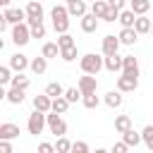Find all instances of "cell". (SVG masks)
<instances>
[{
    "mask_svg": "<svg viewBox=\"0 0 153 153\" xmlns=\"http://www.w3.org/2000/svg\"><path fill=\"white\" fill-rule=\"evenodd\" d=\"M50 17H53V29L57 31V33H67L69 31V10L65 7V5H55L53 10H50Z\"/></svg>",
    "mask_w": 153,
    "mask_h": 153,
    "instance_id": "6da1fadb",
    "label": "cell"
},
{
    "mask_svg": "<svg viewBox=\"0 0 153 153\" xmlns=\"http://www.w3.org/2000/svg\"><path fill=\"white\" fill-rule=\"evenodd\" d=\"M79 65H81V72H84V74H93V76H96V74L105 67V60L98 57L96 53H86V55H81Z\"/></svg>",
    "mask_w": 153,
    "mask_h": 153,
    "instance_id": "7a4b0ae2",
    "label": "cell"
},
{
    "mask_svg": "<svg viewBox=\"0 0 153 153\" xmlns=\"http://www.w3.org/2000/svg\"><path fill=\"white\" fill-rule=\"evenodd\" d=\"M48 124V117H45V112H41V110H33L31 115H29V134H33V136H38V134H43V127Z\"/></svg>",
    "mask_w": 153,
    "mask_h": 153,
    "instance_id": "3957f363",
    "label": "cell"
},
{
    "mask_svg": "<svg viewBox=\"0 0 153 153\" xmlns=\"http://www.w3.org/2000/svg\"><path fill=\"white\" fill-rule=\"evenodd\" d=\"M45 117H48V129H50L55 136H65V134H67V122H65L57 112H50V115L45 112Z\"/></svg>",
    "mask_w": 153,
    "mask_h": 153,
    "instance_id": "277c9868",
    "label": "cell"
},
{
    "mask_svg": "<svg viewBox=\"0 0 153 153\" xmlns=\"http://www.w3.org/2000/svg\"><path fill=\"white\" fill-rule=\"evenodd\" d=\"M12 41H14L17 45H26V43L31 41V26H26V24H14V29H12Z\"/></svg>",
    "mask_w": 153,
    "mask_h": 153,
    "instance_id": "5b68a950",
    "label": "cell"
},
{
    "mask_svg": "<svg viewBox=\"0 0 153 153\" xmlns=\"http://www.w3.org/2000/svg\"><path fill=\"white\" fill-rule=\"evenodd\" d=\"M136 86H139V76H129V74L117 76V91L129 93V91H136Z\"/></svg>",
    "mask_w": 153,
    "mask_h": 153,
    "instance_id": "8992f818",
    "label": "cell"
},
{
    "mask_svg": "<svg viewBox=\"0 0 153 153\" xmlns=\"http://www.w3.org/2000/svg\"><path fill=\"white\" fill-rule=\"evenodd\" d=\"M122 74L139 76V60H136L134 55H124V57H122Z\"/></svg>",
    "mask_w": 153,
    "mask_h": 153,
    "instance_id": "52a82bcc",
    "label": "cell"
},
{
    "mask_svg": "<svg viewBox=\"0 0 153 153\" xmlns=\"http://www.w3.org/2000/svg\"><path fill=\"white\" fill-rule=\"evenodd\" d=\"M2 17H5V22H7V24H22V19H26V10H19V7H7Z\"/></svg>",
    "mask_w": 153,
    "mask_h": 153,
    "instance_id": "ba28073f",
    "label": "cell"
},
{
    "mask_svg": "<svg viewBox=\"0 0 153 153\" xmlns=\"http://www.w3.org/2000/svg\"><path fill=\"white\" fill-rule=\"evenodd\" d=\"M117 48H120V36L108 33V36L103 38V55H105V57H108V55H115Z\"/></svg>",
    "mask_w": 153,
    "mask_h": 153,
    "instance_id": "9c48e42d",
    "label": "cell"
},
{
    "mask_svg": "<svg viewBox=\"0 0 153 153\" xmlns=\"http://www.w3.org/2000/svg\"><path fill=\"white\" fill-rule=\"evenodd\" d=\"M79 91L81 93H96V88H98V81H96V76L93 74H86V76H81L79 79Z\"/></svg>",
    "mask_w": 153,
    "mask_h": 153,
    "instance_id": "30bf717a",
    "label": "cell"
},
{
    "mask_svg": "<svg viewBox=\"0 0 153 153\" xmlns=\"http://www.w3.org/2000/svg\"><path fill=\"white\" fill-rule=\"evenodd\" d=\"M33 110L50 112V110H53V98H50L48 93H43V96H33Z\"/></svg>",
    "mask_w": 153,
    "mask_h": 153,
    "instance_id": "8fae6325",
    "label": "cell"
},
{
    "mask_svg": "<svg viewBox=\"0 0 153 153\" xmlns=\"http://www.w3.org/2000/svg\"><path fill=\"white\" fill-rule=\"evenodd\" d=\"M26 19H43V5H41V0H29V5H26Z\"/></svg>",
    "mask_w": 153,
    "mask_h": 153,
    "instance_id": "7c38bea8",
    "label": "cell"
},
{
    "mask_svg": "<svg viewBox=\"0 0 153 153\" xmlns=\"http://www.w3.org/2000/svg\"><path fill=\"white\" fill-rule=\"evenodd\" d=\"M136 17H139V14H136L134 10H122L117 22L122 24V29H134V24H136Z\"/></svg>",
    "mask_w": 153,
    "mask_h": 153,
    "instance_id": "4fadbf2b",
    "label": "cell"
},
{
    "mask_svg": "<svg viewBox=\"0 0 153 153\" xmlns=\"http://www.w3.org/2000/svg\"><path fill=\"white\" fill-rule=\"evenodd\" d=\"M10 67H12L14 72H24L26 67H31V62L26 60V55H22V53H14V55L10 57Z\"/></svg>",
    "mask_w": 153,
    "mask_h": 153,
    "instance_id": "5bb4252c",
    "label": "cell"
},
{
    "mask_svg": "<svg viewBox=\"0 0 153 153\" xmlns=\"http://www.w3.org/2000/svg\"><path fill=\"white\" fill-rule=\"evenodd\" d=\"M17 136H19V127H17V124H12V122L0 124V139L12 141V139H17Z\"/></svg>",
    "mask_w": 153,
    "mask_h": 153,
    "instance_id": "9a60e30c",
    "label": "cell"
},
{
    "mask_svg": "<svg viewBox=\"0 0 153 153\" xmlns=\"http://www.w3.org/2000/svg\"><path fill=\"white\" fill-rule=\"evenodd\" d=\"M96 29H98V17L91 14V12L84 14V17H81V31H84V33H93Z\"/></svg>",
    "mask_w": 153,
    "mask_h": 153,
    "instance_id": "2e32d148",
    "label": "cell"
},
{
    "mask_svg": "<svg viewBox=\"0 0 153 153\" xmlns=\"http://www.w3.org/2000/svg\"><path fill=\"white\" fill-rule=\"evenodd\" d=\"M67 10H69V14L72 17H84V14H88L86 12V0H74V2H67Z\"/></svg>",
    "mask_w": 153,
    "mask_h": 153,
    "instance_id": "e0dca14e",
    "label": "cell"
},
{
    "mask_svg": "<svg viewBox=\"0 0 153 153\" xmlns=\"http://www.w3.org/2000/svg\"><path fill=\"white\" fill-rule=\"evenodd\" d=\"M151 26H153V22H151L146 14H139V17H136V24H134L136 33H151Z\"/></svg>",
    "mask_w": 153,
    "mask_h": 153,
    "instance_id": "ac0fdd59",
    "label": "cell"
},
{
    "mask_svg": "<svg viewBox=\"0 0 153 153\" xmlns=\"http://www.w3.org/2000/svg\"><path fill=\"white\" fill-rule=\"evenodd\" d=\"M29 26H31V38H43L45 36V26H43V19H26Z\"/></svg>",
    "mask_w": 153,
    "mask_h": 153,
    "instance_id": "d6986e66",
    "label": "cell"
},
{
    "mask_svg": "<svg viewBox=\"0 0 153 153\" xmlns=\"http://www.w3.org/2000/svg\"><path fill=\"white\" fill-rule=\"evenodd\" d=\"M136 38H139L136 29H122V31H120V43H122V45H134Z\"/></svg>",
    "mask_w": 153,
    "mask_h": 153,
    "instance_id": "ffe728a7",
    "label": "cell"
},
{
    "mask_svg": "<svg viewBox=\"0 0 153 153\" xmlns=\"http://www.w3.org/2000/svg\"><path fill=\"white\" fill-rule=\"evenodd\" d=\"M108 10H110V5H108V0H96V2H91V14H96L98 19H103Z\"/></svg>",
    "mask_w": 153,
    "mask_h": 153,
    "instance_id": "44dd1931",
    "label": "cell"
},
{
    "mask_svg": "<svg viewBox=\"0 0 153 153\" xmlns=\"http://www.w3.org/2000/svg\"><path fill=\"white\" fill-rule=\"evenodd\" d=\"M105 69L108 72H122V57L115 53V55H108L105 57Z\"/></svg>",
    "mask_w": 153,
    "mask_h": 153,
    "instance_id": "7402d4cb",
    "label": "cell"
},
{
    "mask_svg": "<svg viewBox=\"0 0 153 153\" xmlns=\"http://www.w3.org/2000/svg\"><path fill=\"white\" fill-rule=\"evenodd\" d=\"M115 129H117L120 134L129 131V129H131V117H129V115H117V117H115Z\"/></svg>",
    "mask_w": 153,
    "mask_h": 153,
    "instance_id": "603a6c76",
    "label": "cell"
},
{
    "mask_svg": "<svg viewBox=\"0 0 153 153\" xmlns=\"http://www.w3.org/2000/svg\"><path fill=\"white\" fill-rule=\"evenodd\" d=\"M5 98H7V100H10L12 105H22V103H24V91H22V88H14V86H12V88H10L7 93H5Z\"/></svg>",
    "mask_w": 153,
    "mask_h": 153,
    "instance_id": "cb8c5ba5",
    "label": "cell"
},
{
    "mask_svg": "<svg viewBox=\"0 0 153 153\" xmlns=\"http://www.w3.org/2000/svg\"><path fill=\"white\" fill-rule=\"evenodd\" d=\"M105 105L108 108H120L122 105V91H108L105 93Z\"/></svg>",
    "mask_w": 153,
    "mask_h": 153,
    "instance_id": "d4e9b609",
    "label": "cell"
},
{
    "mask_svg": "<svg viewBox=\"0 0 153 153\" xmlns=\"http://www.w3.org/2000/svg\"><path fill=\"white\" fill-rule=\"evenodd\" d=\"M122 141H124V143H127V146L131 148V146H139V143H141L143 139H141V134H139V131L129 129V131H124V134H122Z\"/></svg>",
    "mask_w": 153,
    "mask_h": 153,
    "instance_id": "484cf974",
    "label": "cell"
},
{
    "mask_svg": "<svg viewBox=\"0 0 153 153\" xmlns=\"http://www.w3.org/2000/svg\"><path fill=\"white\" fill-rule=\"evenodd\" d=\"M62 50H60V45L57 43H43V50H41V55L43 57H48V60H53V57H57Z\"/></svg>",
    "mask_w": 153,
    "mask_h": 153,
    "instance_id": "4316f807",
    "label": "cell"
},
{
    "mask_svg": "<svg viewBox=\"0 0 153 153\" xmlns=\"http://www.w3.org/2000/svg\"><path fill=\"white\" fill-rule=\"evenodd\" d=\"M45 69H48V57L41 55V57H33V60H31V72H33V74H43Z\"/></svg>",
    "mask_w": 153,
    "mask_h": 153,
    "instance_id": "83f0119b",
    "label": "cell"
},
{
    "mask_svg": "<svg viewBox=\"0 0 153 153\" xmlns=\"http://www.w3.org/2000/svg\"><path fill=\"white\" fill-rule=\"evenodd\" d=\"M10 84H12L14 88H22V91H26V88L31 86V81H29V76H24L22 72H17V74L12 76V81H10Z\"/></svg>",
    "mask_w": 153,
    "mask_h": 153,
    "instance_id": "f1b7e54d",
    "label": "cell"
},
{
    "mask_svg": "<svg viewBox=\"0 0 153 153\" xmlns=\"http://www.w3.org/2000/svg\"><path fill=\"white\" fill-rule=\"evenodd\" d=\"M72 103L65 98V96H60V98H53V110L50 112H57V115H62V112H67V108H69Z\"/></svg>",
    "mask_w": 153,
    "mask_h": 153,
    "instance_id": "f546056e",
    "label": "cell"
},
{
    "mask_svg": "<svg viewBox=\"0 0 153 153\" xmlns=\"http://www.w3.org/2000/svg\"><path fill=\"white\" fill-rule=\"evenodd\" d=\"M151 7V0H129V10H134L136 14H146Z\"/></svg>",
    "mask_w": 153,
    "mask_h": 153,
    "instance_id": "4dcf8cb0",
    "label": "cell"
},
{
    "mask_svg": "<svg viewBox=\"0 0 153 153\" xmlns=\"http://www.w3.org/2000/svg\"><path fill=\"white\" fill-rule=\"evenodd\" d=\"M45 93H48L50 98H60V96H65V88H62V84H57V81H50V84L45 86Z\"/></svg>",
    "mask_w": 153,
    "mask_h": 153,
    "instance_id": "1f68e13d",
    "label": "cell"
},
{
    "mask_svg": "<svg viewBox=\"0 0 153 153\" xmlns=\"http://www.w3.org/2000/svg\"><path fill=\"white\" fill-rule=\"evenodd\" d=\"M55 151H57V153H72V141H69L67 136H57Z\"/></svg>",
    "mask_w": 153,
    "mask_h": 153,
    "instance_id": "d6a6232c",
    "label": "cell"
},
{
    "mask_svg": "<svg viewBox=\"0 0 153 153\" xmlns=\"http://www.w3.org/2000/svg\"><path fill=\"white\" fill-rule=\"evenodd\" d=\"M141 139H143V143L148 146V151H153V124H146V127L141 129Z\"/></svg>",
    "mask_w": 153,
    "mask_h": 153,
    "instance_id": "836d02e7",
    "label": "cell"
},
{
    "mask_svg": "<svg viewBox=\"0 0 153 153\" xmlns=\"http://www.w3.org/2000/svg\"><path fill=\"white\" fill-rule=\"evenodd\" d=\"M81 103H84V108H88V110H93V108H98V103H100V98H98L96 93H84V98H81Z\"/></svg>",
    "mask_w": 153,
    "mask_h": 153,
    "instance_id": "e575fe53",
    "label": "cell"
},
{
    "mask_svg": "<svg viewBox=\"0 0 153 153\" xmlns=\"http://www.w3.org/2000/svg\"><path fill=\"white\" fill-rule=\"evenodd\" d=\"M57 45H60V50H62V48H72V45H76V43H74V38H72L69 33H60Z\"/></svg>",
    "mask_w": 153,
    "mask_h": 153,
    "instance_id": "d590c367",
    "label": "cell"
},
{
    "mask_svg": "<svg viewBox=\"0 0 153 153\" xmlns=\"http://www.w3.org/2000/svg\"><path fill=\"white\" fill-rule=\"evenodd\" d=\"M60 57H62L65 62H72V60H76V45H72V48H62Z\"/></svg>",
    "mask_w": 153,
    "mask_h": 153,
    "instance_id": "8d00e7d4",
    "label": "cell"
},
{
    "mask_svg": "<svg viewBox=\"0 0 153 153\" xmlns=\"http://www.w3.org/2000/svg\"><path fill=\"white\" fill-rule=\"evenodd\" d=\"M65 98H67L69 103H76L79 98H84V93H81L79 86H76V88H67V91H65Z\"/></svg>",
    "mask_w": 153,
    "mask_h": 153,
    "instance_id": "74e56055",
    "label": "cell"
},
{
    "mask_svg": "<svg viewBox=\"0 0 153 153\" xmlns=\"http://www.w3.org/2000/svg\"><path fill=\"white\" fill-rule=\"evenodd\" d=\"M12 81V67H0V84H10Z\"/></svg>",
    "mask_w": 153,
    "mask_h": 153,
    "instance_id": "f35d334b",
    "label": "cell"
},
{
    "mask_svg": "<svg viewBox=\"0 0 153 153\" xmlns=\"http://www.w3.org/2000/svg\"><path fill=\"white\" fill-rule=\"evenodd\" d=\"M72 153H91V151H88V143L86 141H74L72 143Z\"/></svg>",
    "mask_w": 153,
    "mask_h": 153,
    "instance_id": "ab89813d",
    "label": "cell"
},
{
    "mask_svg": "<svg viewBox=\"0 0 153 153\" xmlns=\"http://www.w3.org/2000/svg\"><path fill=\"white\" fill-rule=\"evenodd\" d=\"M38 153H57V151H55V143L43 141V143H38Z\"/></svg>",
    "mask_w": 153,
    "mask_h": 153,
    "instance_id": "60d3db41",
    "label": "cell"
},
{
    "mask_svg": "<svg viewBox=\"0 0 153 153\" xmlns=\"http://www.w3.org/2000/svg\"><path fill=\"white\" fill-rule=\"evenodd\" d=\"M129 151V146L124 143V141H117V143H112V148H110V153H127Z\"/></svg>",
    "mask_w": 153,
    "mask_h": 153,
    "instance_id": "b9f144b4",
    "label": "cell"
},
{
    "mask_svg": "<svg viewBox=\"0 0 153 153\" xmlns=\"http://www.w3.org/2000/svg\"><path fill=\"white\" fill-rule=\"evenodd\" d=\"M103 19H105V22H115V19H120V12H117V10H112V7H110V10H108V12H105V17H103Z\"/></svg>",
    "mask_w": 153,
    "mask_h": 153,
    "instance_id": "7bdbcfd3",
    "label": "cell"
},
{
    "mask_svg": "<svg viewBox=\"0 0 153 153\" xmlns=\"http://www.w3.org/2000/svg\"><path fill=\"white\" fill-rule=\"evenodd\" d=\"M124 2H127V0H108V5H110L112 10H117V12H122V7H124Z\"/></svg>",
    "mask_w": 153,
    "mask_h": 153,
    "instance_id": "ee69618b",
    "label": "cell"
},
{
    "mask_svg": "<svg viewBox=\"0 0 153 153\" xmlns=\"http://www.w3.org/2000/svg\"><path fill=\"white\" fill-rule=\"evenodd\" d=\"M0 153H12V143L5 141V139H0Z\"/></svg>",
    "mask_w": 153,
    "mask_h": 153,
    "instance_id": "f6af8a7d",
    "label": "cell"
},
{
    "mask_svg": "<svg viewBox=\"0 0 153 153\" xmlns=\"http://www.w3.org/2000/svg\"><path fill=\"white\" fill-rule=\"evenodd\" d=\"M93 153H110V151H105V148H96Z\"/></svg>",
    "mask_w": 153,
    "mask_h": 153,
    "instance_id": "bcb514c9",
    "label": "cell"
},
{
    "mask_svg": "<svg viewBox=\"0 0 153 153\" xmlns=\"http://www.w3.org/2000/svg\"><path fill=\"white\" fill-rule=\"evenodd\" d=\"M0 5H2V7H7V5H10V0H0Z\"/></svg>",
    "mask_w": 153,
    "mask_h": 153,
    "instance_id": "7dc6e473",
    "label": "cell"
},
{
    "mask_svg": "<svg viewBox=\"0 0 153 153\" xmlns=\"http://www.w3.org/2000/svg\"><path fill=\"white\" fill-rule=\"evenodd\" d=\"M86 2H96V0H86Z\"/></svg>",
    "mask_w": 153,
    "mask_h": 153,
    "instance_id": "c3c4849f",
    "label": "cell"
},
{
    "mask_svg": "<svg viewBox=\"0 0 153 153\" xmlns=\"http://www.w3.org/2000/svg\"><path fill=\"white\" fill-rule=\"evenodd\" d=\"M67 2H74V0H67Z\"/></svg>",
    "mask_w": 153,
    "mask_h": 153,
    "instance_id": "681fc988",
    "label": "cell"
},
{
    "mask_svg": "<svg viewBox=\"0 0 153 153\" xmlns=\"http://www.w3.org/2000/svg\"><path fill=\"white\" fill-rule=\"evenodd\" d=\"M151 33H153V26H151Z\"/></svg>",
    "mask_w": 153,
    "mask_h": 153,
    "instance_id": "f907efd6",
    "label": "cell"
}]
</instances>
